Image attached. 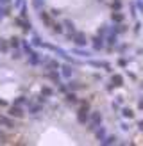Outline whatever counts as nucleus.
Returning a JSON list of instances; mask_svg holds the SVG:
<instances>
[{"label": "nucleus", "instance_id": "f257e3e1", "mask_svg": "<svg viewBox=\"0 0 143 146\" xmlns=\"http://www.w3.org/2000/svg\"><path fill=\"white\" fill-rule=\"evenodd\" d=\"M90 130H95L97 127H100V123H102V114H100V112H93L91 116H90Z\"/></svg>", "mask_w": 143, "mask_h": 146}, {"label": "nucleus", "instance_id": "f03ea898", "mask_svg": "<svg viewBox=\"0 0 143 146\" xmlns=\"http://www.w3.org/2000/svg\"><path fill=\"white\" fill-rule=\"evenodd\" d=\"M77 119L79 123H88L90 121V114H88V105H82L81 109H79V114H77Z\"/></svg>", "mask_w": 143, "mask_h": 146}, {"label": "nucleus", "instance_id": "7ed1b4c3", "mask_svg": "<svg viewBox=\"0 0 143 146\" xmlns=\"http://www.w3.org/2000/svg\"><path fill=\"white\" fill-rule=\"evenodd\" d=\"M25 52L29 54V61H31V64H38V62H39L38 54H36V52H34V50L29 46V45H25Z\"/></svg>", "mask_w": 143, "mask_h": 146}, {"label": "nucleus", "instance_id": "20e7f679", "mask_svg": "<svg viewBox=\"0 0 143 146\" xmlns=\"http://www.w3.org/2000/svg\"><path fill=\"white\" fill-rule=\"evenodd\" d=\"M74 43H75L77 46H86V43H88V41H86V36L82 32H75L74 34Z\"/></svg>", "mask_w": 143, "mask_h": 146}, {"label": "nucleus", "instance_id": "39448f33", "mask_svg": "<svg viewBox=\"0 0 143 146\" xmlns=\"http://www.w3.org/2000/svg\"><path fill=\"white\" fill-rule=\"evenodd\" d=\"M39 18H41V21H43V23H47L48 27H52V25H54V21H52V18L48 16V13L41 11V13H39Z\"/></svg>", "mask_w": 143, "mask_h": 146}, {"label": "nucleus", "instance_id": "423d86ee", "mask_svg": "<svg viewBox=\"0 0 143 146\" xmlns=\"http://www.w3.org/2000/svg\"><path fill=\"white\" fill-rule=\"evenodd\" d=\"M9 116H13V118H23V111H21L20 107H11L9 109Z\"/></svg>", "mask_w": 143, "mask_h": 146}, {"label": "nucleus", "instance_id": "0eeeda50", "mask_svg": "<svg viewBox=\"0 0 143 146\" xmlns=\"http://www.w3.org/2000/svg\"><path fill=\"white\" fill-rule=\"evenodd\" d=\"M0 123H2L4 127H7V128H13V127H14V123H13L9 118H5V116H0Z\"/></svg>", "mask_w": 143, "mask_h": 146}, {"label": "nucleus", "instance_id": "6e6552de", "mask_svg": "<svg viewBox=\"0 0 143 146\" xmlns=\"http://www.w3.org/2000/svg\"><path fill=\"white\" fill-rule=\"evenodd\" d=\"M16 23H18V25H21V29H23V31H29V29L32 27V25H31V21H25V20H21V18H18V20H16Z\"/></svg>", "mask_w": 143, "mask_h": 146}, {"label": "nucleus", "instance_id": "1a4fd4ad", "mask_svg": "<svg viewBox=\"0 0 143 146\" xmlns=\"http://www.w3.org/2000/svg\"><path fill=\"white\" fill-rule=\"evenodd\" d=\"M95 135H97V139L102 141L104 137H106V130H104L102 127H97V128H95Z\"/></svg>", "mask_w": 143, "mask_h": 146}, {"label": "nucleus", "instance_id": "9d476101", "mask_svg": "<svg viewBox=\"0 0 143 146\" xmlns=\"http://www.w3.org/2000/svg\"><path fill=\"white\" fill-rule=\"evenodd\" d=\"M102 46H104V38L98 36V38H95V50H100Z\"/></svg>", "mask_w": 143, "mask_h": 146}, {"label": "nucleus", "instance_id": "9b49d317", "mask_svg": "<svg viewBox=\"0 0 143 146\" xmlns=\"http://www.w3.org/2000/svg\"><path fill=\"white\" fill-rule=\"evenodd\" d=\"M114 143H116V137H113V135L104 137V139H102V144H114Z\"/></svg>", "mask_w": 143, "mask_h": 146}, {"label": "nucleus", "instance_id": "f8f14e48", "mask_svg": "<svg viewBox=\"0 0 143 146\" xmlns=\"http://www.w3.org/2000/svg\"><path fill=\"white\" fill-rule=\"evenodd\" d=\"M107 43H109V45H114V43H116V34L114 32H111L109 36H107V39H106Z\"/></svg>", "mask_w": 143, "mask_h": 146}, {"label": "nucleus", "instance_id": "ddd939ff", "mask_svg": "<svg viewBox=\"0 0 143 146\" xmlns=\"http://www.w3.org/2000/svg\"><path fill=\"white\" fill-rule=\"evenodd\" d=\"M72 73H74V70H72V66H63V75H64V77H70Z\"/></svg>", "mask_w": 143, "mask_h": 146}, {"label": "nucleus", "instance_id": "4468645a", "mask_svg": "<svg viewBox=\"0 0 143 146\" xmlns=\"http://www.w3.org/2000/svg\"><path fill=\"white\" fill-rule=\"evenodd\" d=\"M111 82H113V86H122V77L120 75H114Z\"/></svg>", "mask_w": 143, "mask_h": 146}, {"label": "nucleus", "instance_id": "2eb2a0df", "mask_svg": "<svg viewBox=\"0 0 143 146\" xmlns=\"http://www.w3.org/2000/svg\"><path fill=\"white\" fill-rule=\"evenodd\" d=\"M113 20H114V21H122V20H124V14H120V13H113Z\"/></svg>", "mask_w": 143, "mask_h": 146}, {"label": "nucleus", "instance_id": "dca6fc26", "mask_svg": "<svg viewBox=\"0 0 143 146\" xmlns=\"http://www.w3.org/2000/svg\"><path fill=\"white\" fill-rule=\"evenodd\" d=\"M29 112H31V114H38V112H39V105H31Z\"/></svg>", "mask_w": 143, "mask_h": 146}, {"label": "nucleus", "instance_id": "f3484780", "mask_svg": "<svg viewBox=\"0 0 143 146\" xmlns=\"http://www.w3.org/2000/svg\"><path fill=\"white\" fill-rule=\"evenodd\" d=\"M48 77L52 78V80H55V82H59V75H57L55 71H50V73H48Z\"/></svg>", "mask_w": 143, "mask_h": 146}, {"label": "nucleus", "instance_id": "a211bd4d", "mask_svg": "<svg viewBox=\"0 0 143 146\" xmlns=\"http://www.w3.org/2000/svg\"><path fill=\"white\" fill-rule=\"evenodd\" d=\"M41 94H43V96H50V94H52V91H50V87H43V89H41Z\"/></svg>", "mask_w": 143, "mask_h": 146}, {"label": "nucleus", "instance_id": "6ab92c4d", "mask_svg": "<svg viewBox=\"0 0 143 146\" xmlns=\"http://www.w3.org/2000/svg\"><path fill=\"white\" fill-rule=\"evenodd\" d=\"M0 52H7V43L4 39H0Z\"/></svg>", "mask_w": 143, "mask_h": 146}, {"label": "nucleus", "instance_id": "aec40b11", "mask_svg": "<svg viewBox=\"0 0 143 146\" xmlns=\"http://www.w3.org/2000/svg\"><path fill=\"white\" fill-rule=\"evenodd\" d=\"M66 100L70 102V104H77V96H75V94H68Z\"/></svg>", "mask_w": 143, "mask_h": 146}, {"label": "nucleus", "instance_id": "412c9836", "mask_svg": "<svg viewBox=\"0 0 143 146\" xmlns=\"http://www.w3.org/2000/svg\"><path fill=\"white\" fill-rule=\"evenodd\" d=\"M52 31H54V32H63V27H61L59 23H54V25H52Z\"/></svg>", "mask_w": 143, "mask_h": 146}, {"label": "nucleus", "instance_id": "4be33fe9", "mask_svg": "<svg viewBox=\"0 0 143 146\" xmlns=\"http://www.w3.org/2000/svg\"><path fill=\"white\" fill-rule=\"evenodd\" d=\"M64 25H66L68 29H70V31H72V34H75L77 31H75V27H74V23H72V21H66V23H64Z\"/></svg>", "mask_w": 143, "mask_h": 146}, {"label": "nucleus", "instance_id": "5701e85b", "mask_svg": "<svg viewBox=\"0 0 143 146\" xmlns=\"http://www.w3.org/2000/svg\"><path fill=\"white\" fill-rule=\"evenodd\" d=\"M124 116H125V118H132L134 112H132V111H129V109H124Z\"/></svg>", "mask_w": 143, "mask_h": 146}, {"label": "nucleus", "instance_id": "b1692460", "mask_svg": "<svg viewBox=\"0 0 143 146\" xmlns=\"http://www.w3.org/2000/svg\"><path fill=\"white\" fill-rule=\"evenodd\" d=\"M75 54H77V55H82V57H88V55H91L90 52H82V50H79V48L75 50Z\"/></svg>", "mask_w": 143, "mask_h": 146}, {"label": "nucleus", "instance_id": "393cba45", "mask_svg": "<svg viewBox=\"0 0 143 146\" xmlns=\"http://www.w3.org/2000/svg\"><path fill=\"white\" fill-rule=\"evenodd\" d=\"M4 16H5V11H4V9H0V20H2Z\"/></svg>", "mask_w": 143, "mask_h": 146}, {"label": "nucleus", "instance_id": "a878e982", "mask_svg": "<svg viewBox=\"0 0 143 146\" xmlns=\"http://www.w3.org/2000/svg\"><path fill=\"white\" fill-rule=\"evenodd\" d=\"M11 0H0V4H9Z\"/></svg>", "mask_w": 143, "mask_h": 146}, {"label": "nucleus", "instance_id": "bb28decb", "mask_svg": "<svg viewBox=\"0 0 143 146\" xmlns=\"http://www.w3.org/2000/svg\"><path fill=\"white\" fill-rule=\"evenodd\" d=\"M138 7H140V9L143 11V2H138Z\"/></svg>", "mask_w": 143, "mask_h": 146}, {"label": "nucleus", "instance_id": "cd10ccee", "mask_svg": "<svg viewBox=\"0 0 143 146\" xmlns=\"http://www.w3.org/2000/svg\"><path fill=\"white\" fill-rule=\"evenodd\" d=\"M16 5H21V0H16Z\"/></svg>", "mask_w": 143, "mask_h": 146}]
</instances>
